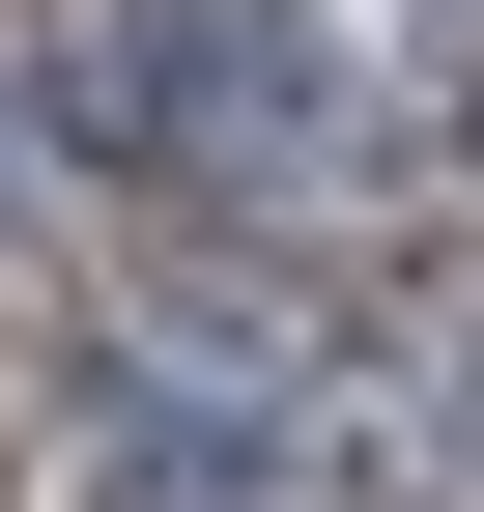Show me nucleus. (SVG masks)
<instances>
[{"label": "nucleus", "instance_id": "1", "mask_svg": "<svg viewBox=\"0 0 484 512\" xmlns=\"http://www.w3.org/2000/svg\"><path fill=\"white\" fill-rule=\"evenodd\" d=\"M86 143H143V171H314L285 0H143V29H86Z\"/></svg>", "mask_w": 484, "mask_h": 512}, {"label": "nucleus", "instance_id": "2", "mask_svg": "<svg viewBox=\"0 0 484 512\" xmlns=\"http://www.w3.org/2000/svg\"><path fill=\"white\" fill-rule=\"evenodd\" d=\"M114 512H285L257 456H200V427H143V456H114Z\"/></svg>", "mask_w": 484, "mask_h": 512}]
</instances>
